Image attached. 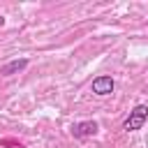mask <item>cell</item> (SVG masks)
Returning a JSON list of instances; mask_svg holds the SVG:
<instances>
[{"mask_svg":"<svg viewBox=\"0 0 148 148\" xmlns=\"http://www.w3.org/2000/svg\"><path fill=\"white\" fill-rule=\"evenodd\" d=\"M146 120H148V104H136V106L130 111V116L125 118L123 130H125V132H136V130H141V127L146 125Z\"/></svg>","mask_w":148,"mask_h":148,"instance_id":"1","label":"cell"},{"mask_svg":"<svg viewBox=\"0 0 148 148\" xmlns=\"http://www.w3.org/2000/svg\"><path fill=\"white\" fill-rule=\"evenodd\" d=\"M99 132V125L95 120H81V123H74L72 125V134L76 139H86V136H95Z\"/></svg>","mask_w":148,"mask_h":148,"instance_id":"2","label":"cell"},{"mask_svg":"<svg viewBox=\"0 0 148 148\" xmlns=\"http://www.w3.org/2000/svg\"><path fill=\"white\" fill-rule=\"evenodd\" d=\"M113 88H116V83H113L111 76H97V79H92V86H90V90H92L95 95H99V97L111 95Z\"/></svg>","mask_w":148,"mask_h":148,"instance_id":"3","label":"cell"},{"mask_svg":"<svg viewBox=\"0 0 148 148\" xmlns=\"http://www.w3.org/2000/svg\"><path fill=\"white\" fill-rule=\"evenodd\" d=\"M28 67V58H18V60H12V62H7L2 69H0V74L2 76H12V74H18V72H23Z\"/></svg>","mask_w":148,"mask_h":148,"instance_id":"4","label":"cell"}]
</instances>
